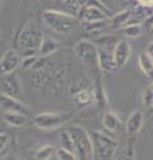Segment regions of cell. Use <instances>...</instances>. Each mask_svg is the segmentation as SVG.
<instances>
[{"label":"cell","instance_id":"obj_1","mask_svg":"<svg viewBox=\"0 0 153 160\" xmlns=\"http://www.w3.org/2000/svg\"><path fill=\"white\" fill-rule=\"evenodd\" d=\"M69 98L77 109L91 107L93 103H96L93 83H91L88 78L79 75L69 86Z\"/></svg>","mask_w":153,"mask_h":160},{"label":"cell","instance_id":"obj_2","mask_svg":"<svg viewBox=\"0 0 153 160\" xmlns=\"http://www.w3.org/2000/svg\"><path fill=\"white\" fill-rule=\"evenodd\" d=\"M71 133L73 143V152L77 160H95V151L89 131L77 124H71L67 128Z\"/></svg>","mask_w":153,"mask_h":160},{"label":"cell","instance_id":"obj_3","mask_svg":"<svg viewBox=\"0 0 153 160\" xmlns=\"http://www.w3.org/2000/svg\"><path fill=\"white\" fill-rule=\"evenodd\" d=\"M43 22L44 24L56 33H69L77 27L79 19L71 16L68 13L60 11H53V9H44L43 12Z\"/></svg>","mask_w":153,"mask_h":160},{"label":"cell","instance_id":"obj_4","mask_svg":"<svg viewBox=\"0 0 153 160\" xmlns=\"http://www.w3.org/2000/svg\"><path fill=\"white\" fill-rule=\"evenodd\" d=\"M44 38L45 36H44L41 28L39 27V24L31 22L23 27L16 43L26 52V56H28V55H35V52L39 51Z\"/></svg>","mask_w":153,"mask_h":160},{"label":"cell","instance_id":"obj_5","mask_svg":"<svg viewBox=\"0 0 153 160\" xmlns=\"http://www.w3.org/2000/svg\"><path fill=\"white\" fill-rule=\"evenodd\" d=\"M92 139L93 151L96 160H112L118 148V143L111 133H105L95 129H88Z\"/></svg>","mask_w":153,"mask_h":160},{"label":"cell","instance_id":"obj_6","mask_svg":"<svg viewBox=\"0 0 153 160\" xmlns=\"http://www.w3.org/2000/svg\"><path fill=\"white\" fill-rule=\"evenodd\" d=\"M75 55L77 56L84 67L88 69H97L98 71V47L93 42L87 39H81L73 47Z\"/></svg>","mask_w":153,"mask_h":160},{"label":"cell","instance_id":"obj_7","mask_svg":"<svg viewBox=\"0 0 153 160\" xmlns=\"http://www.w3.org/2000/svg\"><path fill=\"white\" fill-rule=\"evenodd\" d=\"M73 118L71 112H43L33 118V124L39 129H56Z\"/></svg>","mask_w":153,"mask_h":160},{"label":"cell","instance_id":"obj_8","mask_svg":"<svg viewBox=\"0 0 153 160\" xmlns=\"http://www.w3.org/2000/svg\"><path fill=\"white\" fill-rule=\"evenodd\" d=\"M41 4L45 9L60 11L79 19L83 7L85 6V0H41Z\"/></svg>","mask_w":153,"mask_h":160},{"label":"cell","instance_id":"obj_9","mask_svg":"<svg viewBox=\"0 0 153 160\" xmlns=\"http://www.w3.org/2000/svg\"><path fill=\"white\" fill-rule=\"evenodd\" d=\"M117 69L118 66L113 56V49L109 47H98V71L104 75H113Z\"/></svg>","mask_w":153,"mask_h":160},{"label":"cell","instance_id":"obj_10","mask_svg":"<svg viewBox=\"0 0 153 160\" xmlns=\"http://www.w3.org/2000/svg\"><path fill=\"white\" fill-rule=\"evenodd\" d=\"M20 64L22 58L16 49H7L0 58V75L6 76V75L13 73L20 67Z\"/></svg>","mask_w":153,"mask_h":160},{"label":"cell","instance_id":"obj_11","mask_svg":"<svg viewBox=\"0 0 153 160\" xmlns=\"http://www.w3.org/2000/svg\"><path fill=\"white\" fill-rule=\"evenodd\" d=\"M0 107L3 108L4 112H19L24 115H29V112H31L29 108L17 98L9 96L4 92L0 93Z\"/></svg>","mask_w":153,"mask_h":160},{"label":"cell","instance_id":"obj_12","mask_svg":"<svg viewBox=\"0 0 153 160\" xmlns=\"http://www.w3.org/2000/svg\"><path fill=\"white\" fill-rule=\"evenodd\" d=\"M142 124H144V113L140 109H135L125 122V132L128 136L136 138L141 131Z\"/></svg>","mask_w":153,"mask_h":160},{"label":"cell","instance_id":"obj_13","mask_svg":"<svg viewBox=\"0 0 153 160\" xmlns=\"http://www.w3.org/2000/svg\"><path fill=\"white\" fill-rule=\"evenodd\" d=\"M131 55H132V48L129 43L125 42V40H120V42L116 43L115 48H113V56H115L118 68L124 67L129 62Z\"/></svg>","mask_w":153,"mask_h":160},{"label":"cell","instance_id":"obj_14","mask_svg":"<svg viewBox=\"0 0 153 160\" xmlns=\"http://www.w3.org/2000/svg\"><path fill=\"white\" fill-rule=\"evenodd\" d=\"M3 86H4V93L9 95V96L17 98L22 93V83L15 72L3 76Z\"/></svg>","mask_w":153,"mask_h":160},{"label":"cell","instance_id":"obj_15","mask_svg":"<svg viewBox=\"0 0 153 160\" xmlns=\"http://www.w3.org/2000/svg\"><path fill=\"white\" fill-rule=\"evenodd\" d=\"M136 138L129 139L122 147H118L112 160H136Z\"/></svg>","mask_w":153,"mask_h":160},{"label":"cell","instance_id":"obj_16","mask_svg":"<svg viewBox=\"0 0 153 160\" xmlns=\"http://www.w3.org/2000/svg\"><path fill=\"white\" fill-rule=\"evenodd\" d=\"M103 126L107 129L109 133H116L121 129L122 127V122L120 116L116 113V112H112V111H108L103 115Z\"/></svg>","mask_w":153,"mask_h":160},{"label":"cell","instance_id":"obj_17","mask_svg":"<svg viewBox=\"0 0 153 160\" xmlns=\"http://www.w3.org/2000/svg\"><path fill=\"white\" fill-rule=\"evenodd\" d=\"M3 120L8 124V126L15 127V128H23V127H26L29 124L28 115L19 113V112H4Z\"/></svg>","mask_w":153,"mask_h":160},{"label":"cell","instance_id":"obj_18","mask_svg":"<svg viewBox=\"0 0 153 160\" xmlns=\"http://www.w3.org/2000/svg\"><path fill=\"white\" fill-rule=\"evenodd\" d=\"M132 18V8H125L118 11L117 13H115L113 16L109 19V26L113 28H124L125 26H128L131 22Z\"/></svg>","mask_w":153,"mask_h":160},{"label":"cell","instance_id":"obj_19","mask_svg":"<svg viewBox=\"0 0 153 160\" xmlns=\"http://www.w3.org/2000/svg\"><path fill=\"white\" fill-rule=\"evenodd\" d=\"M59 48H60V43L56 42L55 39L44 38L41 46H40V48H39V55H40V58L47 59L48 56H51V55L55 53Z\"/></svg>","mask_w":153,"mask_h":160},{"label":"cell","instance_id":"obj_20","mask_svg":"<svg viewBox=\"0 0 153 160\" xmlns=\"http://www.w3.org/2000/svg\"><path fill=\"white\" fill-rule=\"evenodd\" d=\"M137 63H139V67L141 69V72L145 75V76L153 79V59L148 55V52H141L139 55V59H137Z\"/></svg>","mask_w":153,"mask_h":160},{"label":"cell","instance_id":"obj_21","mask_svg":"<svg viewBox=\"0 0 153 160\" xmlns=\"http://www.w3.org/2000/svg\"><path fill=\"white\" fill-rule=\"evenodd\" d=\"M93 87H95V98H96V103L98 104V107H101V108L108 107V98H107L105 87L103 86L100 78L96 79V82L93 83Z\"/></svg>","mask_w":153,"mask_h":160},{"label":"cell","instance_id":"obj_22","mask_svg":"<svg viewBox=\"0 0 153 160\" xmlns=\"http://www.w3.org/2000/svg\"><path fill=\"white\" fill-rule=\"evenodd\" d=\"M109 26V19L108 20H100V22H92V23H84V29L88 33H100Z\"/></svg>","mask_w":153,"mask_h":160},{"label":"cell","instance_id":"obj_23","mask_svg":"<svg viewBox=\"0 0 153 160\" xmlns=\"http://www.w3.org/2000/svg\"><path fill=\"white\" fill-rule=\"evenodd\" d=\"M121 31L127 38L137 39V38L141 36L142 32H144V27H142V24H128V26H125Z\"/></svg>","mask_w":153,"mask_h":160},{"label":"cell","instance_id":"obj_24","mask_svg":"<svg viewBox=\"0 0 153 160\" xmlns=\"http://www.w3.org/2000/svg\"><path fill=\"white\" fill-rule=\"evenodd\" d=\"M56 156V149L52 146H43L35 152V160H51Z\"/></svg>","mask_w":153,"mask_h":160},{"label":"cell","instance_id":"obj_25","mask_svg":"<svg viewBox=\"0 0 153 160\" xmlns=\"http://www.w3.org/2000/svg\"><path fill=\"white\" fill-rule=\"evenodd\" d=\"M142 104L148 109H151L153 107V82L144 88L142 91Z\"/></svg>","mask_w":153,"mask_h":160},{"label":"cell","instance_id":"obj_26","mask_svg":"<svg viewBox=\"0 0 153 160\" xmlns=\"http://www.w3.org/2000/svg\"><path fill=\"white\" fill-rule=\"evenodd\" d=\"M59 138H60V143H61V148L69 149V151H73V143H72V138L71 133L68 129H63L59 133Z\"/></svg>","mask_w":153,"mask_h":160},{"label":"cell","instance_id":"obj_27","mask_svg":"<svg viewBox=\"0 0 153 160\" xmlns=\"http://www.w3.org/2000/svg\"><path fill=\"white\" fill-rule=\"evenodd\" d=\"M39 60H40V56H37L36 53L24 56L22 59V67H23V69H33L36 67V64L39 63Z\"/></svg>","mask_w":153,"mask_h":160},{"label":"cell","instance_id":"obj_28","mask_svg":"<svg viewBox=\"0 0 153 160\" xmlns=\"http://www.w3.org/2000/svg\"><path fill=\"white\" fill-rule=\"evenodd\" d=\"M56 159L57 160H77L75 152L69 151V149H65V148H61V147L56 149Z\"/></svg>","mask_w":153,"mask_h":160},{"label":"cell","instance_id":"obj_29","mask_svg":"<svg viewBox=\"0 0 153 160\" xmlns=\"http://www.w3.org/2000/svg\"><path fill=\"white\" fill-rule=\"evenodd\" d=\"M8 143H9V138H8V135L7 133H0V153H2L4 149L7 148L8 146Z\"/></svg>","mask_w":153,"mask_h":160},{"label":"cell","instance_id":"obj_30","mask_svg":"<svg viewBox=\"0 0 153 160\" xmlns=\"http://www.w3.org/2000/svg\"><path fill=\"white\" fill-rule=\"evenodd\" d=\"M137 4L144 7H153V0H136Z\"/></svg>","mask_w":153,"mask_h":160},{"label":"cell","instance_id":"obj_31","mask_svg":"<svg viewBox=\"0 0 153 160\" xmlns=\"http://www.w3.org/2000/svg\"><path fill=\"white\" fill-rule=\"evenodd\" d=\"M146 52H148V55H149V56L153 59V43H151V44H149V47H148Z\"/></svg>","mask_w":153,"mask_h":160},{"label":"cell","instance_id":"obj_32","mask_svg":"<svg viewBox=\"0 0 153 160\" xmlns=\"http://www.w3.org/2000/svg\"><path fill=\"white\" fill-rule=\"evenodd\" d=\"M0 160H17V159L15 158L13 155H6V156H4V158H2Z\"/></svg>","mask_w":153,"mask_h":160},{"label":"cell","instance_id":"obj_33","mask_svg":"<svg viewBox=\"0 0 153 160\" xmlns=\"http://www.w3.org/2000/svg\"><path fill=\"white\" fill-rule=\"evenodd\" d=\"M151 113H152V115H153V107H152V108H151Z\"/></svg>","mask_w":153,"mask_h":160},{"label":"cell","instance_id":"obj_34","mask_svg":"<svg viewBox=\"0 0 153 160\" xmlns=\"http://www.w3.org/2000/svg\"><path fill=\"white\" fill-rule=\"evenodd\" d=\"M96 2H101L103 3V0H96ZM103 4H104V3H103Z\"/></svg>","mask_w":153,"mask_h":160},{"label":"cell","instance_id":"obj_35","mask_svg":"<svg viewBox=\"0 0 153 160\" xmlns=\"http://www.w3.org/2000/svg\"><path fill=\"white\" fill-rule=\"evenodd\" d=\"M2 3H3V0H0V6H2Z\"/></svg>","mask_w":153,"mask_h":160},{"label":"cell","instance_id":"obj_36","mask_svg":"<svg viewBox=\"0 0 153 160\" xmlns=\"http://www.w3.org/2000/svg\"><path fill=\"white\" fill-rule=\"evenodd\" d=\"M0 133H3V131H2V128H0Z\"/></svg>","mask_w":153,"mask_h":160},{"label":"cell","instance_id":"obj_37","mask_svg":"<svg viewBox=\"0 0 153 160\" xmlns=\"http://www.w3.org/2000/svg\"><path fill=\"white\" fill-rule=\"evenodd\" d=\"M152 32H153V28H152Z\"/></svg>","mask_w":153,"mask_h":160}]
</instances>
